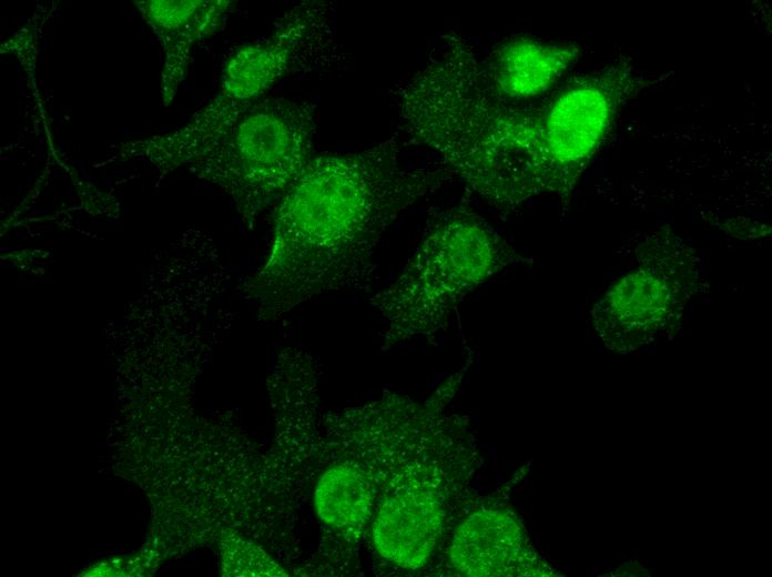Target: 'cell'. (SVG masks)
I'll return each mask as SVG.
<instances>
[{"instance_id": "obj_8", "label": "cell", "mask_w": 772, "mask_h": 577, "mask_svg": "<svg viewBox=\"0 0 772 577\" xmlns=\"http://www.w3.org/2000/svg\"><path fill=\"white\" fill-rule=\"evenodd\" d=\"M569 42L516 37L498 44L481 60L485 80L499 97L521 101L546 92L579 54Z\"/></svg>"}, {"instance_id": "obj_7", "label": "cell", "mask_w": 772, "mask_h": 577, "mask_svg": "<svg viewBox=\"0 0 772 577\" xmlns=\"http://www.w3.org/2000/svg\"><path fill=\"white\" fill-rule=\"evenodd\" d=\"M521 527L506 506L484 505L466 514L455 526L445 558L464 576L527 574Z\"/></svg>"}, {"instance_id": "obj_3", "label": "cell", "mask_w": 772, "mask_h": 577, "mask_svg": "<svg viewBox=\"0 0 772 577\" xmlns=\"http://www.w3.org/2000/svg\"><path fill=\"white\" fill-rule=\"evenodd\" d=\"M519 261L482 216L450 207L431 219L400 273L369 304L397 335L434 334L465 297Z\"/></svg>"}, {"instance_id": "obj_4", "label": "cell", "mask_w": 772, "mask_h": 577, "mask_svg": "<svg viewBox=\"0 0 772 577\" xmlns=\"http://www.w3.org/2000/svg\"><path fill=\"white\" fill-rule=\"evenodd\" d=\"M316 105L264 97L244 110L192 162L223 185L243 216L256 221L277 206L313 159Z\"/></svg>"}, {"instance_id": "obj_6", "label": "cell", "mask_w": 772, "mask_h": 577, "mask_svg": "<svg viewBox=\"0 0 772 577\" xmlns=\"http://www.w3.org/2000/svg\"><path fill=\"white\" fill-rule=\"evenodd\" d=\"M668 266L642 267L616 283L595 305L592 317L600 334L613 326L627 333H654L678 317L687 301L688 271H667Z\"/></svg>"}, {"instance_id": "obj_10", "label": "cell", "mask_w": 772, "mask_h": 577, "mask_svg": "<svg viewBox=\"0 0 772 577\" xmlns=\"http://www.w3.org/2000/svg\"><path fill=\"white\" fill-rule=\"evenodd\" d=\"M314 503L317 516L327 525L346 533H359L370 517L373 488L357 467H331L319 478Z\"/></svg>"}, {"instance_id": "obj_2", "label": "cell", "mask_w": 772, "mask_h": 577, "mask_svg": "<svg viewBox=\"0 0 772 577\" xmlns=\"http://www.w3.org/2000/svg\"><path fill=\"white\" fill-rule=\"evenodd\" d=\"M402 133L433 150L464 186L500 212L558 194L549 154V101L525 107L496 94L481 60L456 31L392 90Z\"/></svg>"}, {"instance_id": "obj_9", "label": "cell", "mask_w": 772, "mask_h": 577, "mask_svg": "<svg viewBox=\"0 0 772 577\" xmlns=\"http://www.w3.org/2000/svg\"><path fill=\"white\" fill-rule=\"evenodd\" d=\"M143 14L162 37L166 51L163 95L169 103L184 80L193 48L222 23L228 1H144Z\"/></svg>"}, {"instance_id": "obj_5", "label": "cell", "mask_w": 772, "mask_h": 577, "mask_svg": "<svg viewBox=\"0 0 772 577\" xmlns=\"http://www.w3.org/2000/svg\"><path fill=\"white\" fill-rule=\"evenodd\" d=\"M471 473L465 464H450L408 482L387 497L373 522L377 553L390 564L417 570L438 547L447 549L459 522L454 510L463 507L460 498Z\"/></svg>"}, {"instance_id": "obj_1", "label": "cell", "mask_w": 772, "mask_h": 577, "mask_svg": "<svg viewBox=\"0 0 772 577\" xmlns=\"http://www.w3.org/2000/svg\"><path fill=\"white\" fill-rule=\"evenodd\" d=\"M400 132L370 148L313 156L276 206L270 252L254 282L264 315L341 290H366L389 226L455 179L438 159L413 163Z\"/></svg>"}, {"instance_id": "obj_11", "label": "cell", "mask_w": 772, "mask_h": 577, "mask_svg": "<svg viewBox=\"0 0 772 577\" xmlns=\"http://www.w3.org/2000/svg\"><path fill=\"white\" fill-rule=\"evenodd\" d=\"M222 571L226 576H286L260 546L233 534L222 539Z\"/></svg>"}]
</instances>
